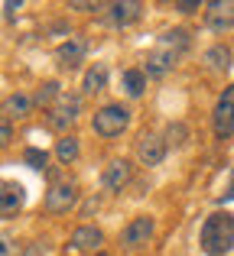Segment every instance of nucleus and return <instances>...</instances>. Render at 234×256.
Listing matches in <instances>:
<instances>
[{
  "mask_svg": "<svg viewBox=\"0 0 234 256\" xmlns=\"http://www.w3.org/2000/svg\"><path fill=\"white\" fill-rule=\"evenodd\" d=\"M189 46H192V32H189V30H182V26H176V30H166L163 36L156 39V46L146 52L143 72H146L150 78L169 75V72L179 65V58L189 52Z\"/></svg>",
  "mask_w": 234,
  "mask_h": 256,
  "instance_id": "1",
  "label": "nucleus"
},
{
  "mask_svg": "<svg viewBox=\"0 0 234 256\" xmlns=\"http://www.w3.org/2000/svg\"><path fill=\"white\" fill-rule=\"evenodd\" d=\"M198 246L205 256H228L234 250V214L231 211H211L202 220Z\"/></svg>",
  "mask_w": 234,
  "mask_h": 256,
  "instance_id": "2",
  "label": "nucleus"
},
{
  "mask_svg": "<svg viewBox=\"0 0 234 256\" xmlns=\"http://www.w3.org/2000/svg\"><path fill=\"white\" fill-rule=\"evenodd\" d=\"M127 126H130V110H127L124 104H104V107H98L95 117H91V130L101 140H117Z\"/></svg>",
  "mask_w": 234,
  "mask_h": 256,
  "instance_id": "3",
  "label": "nucleus"
},
{
  "mask_svg": "<svg viewBox=\"0 0 234 256\" xmlns=\"http://www.w3.org/2000/svg\"><path fill=\"white\" fill-rule=\"evenodd\" d=\"M78 182L75 178H56L46 192V214H69L78 204Z\"/></svg>",
  "mask_w": 234,
  "mask_h": 256,
  "instance_id": "4",
  "label": "nucleus"
},
{
  "mask_svg": "<svg viewBox=\"0 0 234 256\" xmlns=\"http://www.w3.org/2000/svg\"><path fill=\"white\" fill-rule=\"evenodd\" d=\"M211 130L218 140L234 136V84H228L218 94L215 107H211Z\"/></svg>",
  "mask_w": 234,
  "mask_h": 256,
  "instance_id": "5",
  "label": "nucleus"
},
{
  "mask_svg": "<svg viewBox=\"0 0 234 256\" xmlns=\"http://www.w3.org/2000/svg\"><path fill=\"white\" fill-rule=\"evenodd\" d=\"M153 234H156V218L137 214V218H130V224L120 230V246H124V250H143L153 240Z\"/></svg>",
  "mask_w": 234,
  "mask_h": 256,
  "instance_id": "6",
  "label": "nucleus"
},
{
  "mask_svg": "<svg viewBox=\"0 0 234 256\" xmlns=\"http://www.w3.org/2000/svg\"><path fill=\"white\" fill-rule=\"evenodd\" d=\"M78 114H82V100L78 98H59V104L49 107V114H46V124L52 126L56 133H62V136H69V130L78 124Z\"/></svg>",
  "mask_w": 234,
  "mask_h": 256,
  "instance_id": "7",
  "label": "nucleus"
},
{
  "mask_svg": "<svg viewBox=\"0 0 234 256\" xmlns=\"http://www.w3.org/2000/svg\"><path fill=\"white\" fill-rule=\"evenodd\" d=\"M133 156H137V166H143V169H156V166L166 159V136L143 130V133L137 136Z\"/></svg>",
  "mask_w": 234,
  "mask_h": 256,
  "instance_id": "8",
  "label": "nucleus"
},
{
  "mask_svg": "<svg viewBox=\"0 0 234 256\" xmlns=\"http://www.w3.org/2000/svg\"><path fill=\"white\" fill-rule=\"evenodd\" d=\"M23 204H26V188L17 178H0V220L17 218Z\"/></svg>",
  "mask_w": 234,
  "mask_h": 256,
  "instance_id": "9",
  "label": "nucleus"
},
{
  "mask_svg": "<svg viewBox=\"0 0 234 256\" xmlns=\"http://www.w3.org/2000/svg\"><path fill=\"white\" fill-rule=\"evenodd\" d=\"M133 182V162L130 159H111L101 172V185L108 188L111 194H120L127 185Z\"/></svg>",
  "mask_w": 234,
  "mask_h": 256,
  "instance_id": "10",
  "label": "nucleus"
},
{
  "mask_svg": "<svg viewBox=\"0 0 234 256\" xmlns=\"http://www.w3.org/2000/svg\"><path fill=\"white\" fill-rule=\"evenodd\" d=\"M101 246H104V230L95 227V224L75 227L72 237H69V250L72 253H95V250H101Z\"/></svg>",
  "mask_w": 234,
  "mask_h": 256,
  "instance_id": "11",
  "label": "nucleus"
},
{
  "mask_svg": "<svg viewBox=\"0 0 234 256\" xmlns=\"http://www.w3.org/2000/svg\"><path fill=\"white\" fill-rule=\"evenodd\" d=\"M205 26L211 32H228L234 26V0H211V4H205Z\"/></svg>",
  "mask_w": 234,
  "mask_h": 256,
  "instance_id": "12",
  "label": "nucleus"
},
{
  "mask_svg": "<svg viewBox=\"0 0 234 256\" xmlns=\"http://www.w3.org/2000/svg\"><path fill=\"white\" fill-rule=\"evenodd\" d=\"M85 52H88L85 39H78V36H69V39H65V42L56 49V58H59V65H62L65 72H75L78 65L85 62Z\"/></svg>",
  "mask_w": 234,
  "mask_h": 256,
  "instance_id": "13",
  "label": "nucleus"
},
{
  "mask_svg": "<svg viewBox=\"0 0 234 256\" xmlns=\"http://www.w3.org/2000/svg\"><path fill=\"white\" fill-rule=\"evenodd\" d=\"M30 114H33V98L23 94V91H13L0 100V117L4 120H23V117H30Z\"/></svg>",
  "mask_w": 234,
  "mask_h": 256,
  "instance_id": "14",
  "label": "nucleus"
},
{
  "mask_svg": "<svg viewBox=\"0 0 234 256\" xmlns=\"http://www.w3.org/2000/svg\"><path fill=\"white\" fill-rule=\"evenodd\" d=\"M108 13H111V23L117 30H124V26L137 23L143 16V4L140 0H117V4H108Z\"/></svg>",
  "mask_w": 234,
  "mask_h": 256,
  "instance_id": "15",
  "label": "nucleus"
},
{
  "mask_svg": "<svg viewBox=\"0 0 234 256\" xmlns=\"http://www.w3.org/2000/svg\"><path fill=\"white\" fill-rule=\"evenodd\" d=\"M202 62H205V68H208V72H215V75H224V72L231 68V62H234V52H231V46L215 42V46H208V49H205Z\"/></svg>",
  "mask_w": 234,
  "mask_h": 256,
  "instance_id": "16",
  "label": "nucleus"
},
{
  "mask_svg": "<svg viewBox=\"0 0 234 256\" xmlns=\"http://www.w3.org/2000/svg\"><path fill=\"white\" fill-rule=\"evenodd\" d=\"M104 88H108V65L95 62L82 78V91L85 94H98V91H104Z\"/></svg>",
  "mask_w": 234,
  "mask_h": 256,
  "instance_id": "17",
  "label": "nucleus"
},
{
  "mask_svg": "<svg viewBox=\"0 0 234 256\" xmlns=\"http://www.w3.org/2000/svg\"><path fill=\"white\" fill-rule=\"evenodd\" d=\"M146 72L143 68H127L124 75H120V88L127 91V98H140V94L146 91Z\"/></svg>",
  "mask_w": 234,
  "mask_h": 256,
  "instance_id": "18",
  "label": "nucleus"
},
{
  "mask_svg": "<svg viewBox=\"0 0 234 256\" xmlns=\"http://www.w3.org/2000/svg\"><path fill=\"white\" fill-rule=\"evenodd\" d=\"M78 152H82V150H78V136H72V133H69V136H62V140L56 143V159H59L62 166H72V162L78 159Z\"/></svg>",
  "mask_w": 234,
  "mask_h": 256,
  "instance_id": "19",
  "label": "nucleus"
},
{
  "mask_svg": "<svg viewBox=\"0 0 234 256\" xmlns=\"http://www.w3.org/2000/svg\"><path fill=\"white\" fill-rule=\"evenodd\" d=\"M59 98H62V88H59V82H46V84H39L36 94H33V104L52 107V104H59Z\"/></svg>",
  "mask_w": 234,
  "mask_h": 256,
  "instance_id": "20",
  "label": "nucleus"
},
{
  "mask_svg": "<svg viewBox=\"0 0 234 256\" xmlns=\"http://www.w3.org/2000/svg\"><path fill=\"white\" fill-rule=\"evenodd\" d=\"M185 140H189V126L185 124H169L166 126V146H185Z\"/></svg>",
  "mask_w": 234,
  "mask_h": 256,
  "instance_id": "21",
  "label": "nucleus"
},
{
  "mask_svg": "<svg viewBox=\"0 0 234 256\" xmlns=\"http://www.w3.org/2000/svg\"><path fill=\"white\" fill-rule=\"evenodd\" d=\"M23 162L30 166V169H46V162H49V156H46V150H36V146H30V150L23 152Z\"/></svg>",
  "mask_w": 234,
  "mask_h": 256,
  "instance_id": "22",
  "label": "nucleus"
},
{
  "mask_svg": "<svg viewBox=\"0 0 234 256\" xmlns=\"http://www.w3.org/2000/svg\"><path fill=\"white\" fill-rule=\"evenodd\" d=\"M69 10H75V13H98V10H108V4H101V0H72Z\"/></svg>",
  "mask_w": 234,
  "mask_h": 256,
  "instance_id": "23",
  "label": "nucleus"
},
{
  "mask_svg": "<svg viewBox=\"0 0 234 256\" xmlns=\"http://www.w3.org/2000/svg\"><path fill=\"white\" fill-rule=\"evenodd\" d=\"M23 246L17 244V237L13 234H0V256H20Z\"/></svg>",
  "mask_w": 234,
  "mask_h": 256,
  "instance_id": "24",
  "label": "nucleus"
},
{
  "mask_svg": "<svg viewBox=\"0 0 234 256\" xmlns=\"http://www.w3.org/2000/svg\"><path fill=\"white\" fill-rule=\"evenodd\" d=\"M10 143H13V124H10V120H4V117H0V152H4Z\"/></svg>",
  "mask_w": 234,
  "mask_h": 256,
  "instance_id": "25",
  "label": "nucleus"
},
{
  "mask_svg": "<svg viewBox=\"0 0 234 256\" xmlns=\"http://www.w3.org/2000/svg\"><path fill=\"white\" fill-rule=\"evenodd\" d=\"M20 256H46V244L43 240H30V244H23Z\"/></svg>",
  "mask_w": 234,
  "mask_h": 256,
  "instance_id": "26",
  "label": "nucleus"
},
{
  "mask_svg": "<svg viewBox=\"0 0 234 256\" xmlns=\"http://www.w3.org/2000/svg\"><path fill=\"white\" fill-rule=\"evenodd\" d=\"M172 6H176L179 13H195V10H202L205 4H202V0H176Z\"/></svg>",
  "mask_w": 234,
  "mask_h": 256,
  "instance_id": "27",
  "label": "nucleus"
},
{
  "mask_svg": "<svg viewBox=\"0 0 234 256\" xmlns=\"http://www.w3.org/2000/svg\"><path fill=\"white\" fill-rule=\"evenodd\" d=\"M4 10H7V20H13V16H17V10H20V4H4Z\"/></svg>",
  "mask_w": 234,
  "mask_h": 256,
  "instance_id": "28",
  "label": "nucleus"
}]
</instances>
